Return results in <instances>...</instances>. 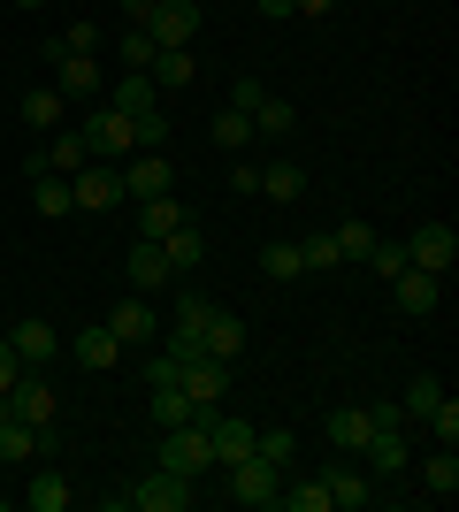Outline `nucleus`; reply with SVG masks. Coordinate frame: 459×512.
<instances>
[{"label": "nucleus", "instance_id": "nucleus-1", "mask_svg": "<svg viewBox=\"0 0 459 512\" xmlns=\"http://www.w3.org/2000/svg\"><path fill=\"white\" fill-rule=\"evenodd\" d=\"M207 413H215V406H192V421H176L169 436H161V467H169V474H192V482H199V474L215 467V444H207Z\"/></svg>", "mask_w": 459, "mask_h": 512}, {"label": "nucleus", "instance_id": "nucleus-2", "mask_svg": "<svg viewBox=\"0 0 459 512\" xmlns=\"http://www.w3.org/2000/svg\"><path fill=\"white\" fill-rule=\"evenodd\" d=\"M192 474H169V467H153L146 482H138V490H123L115 497V505H138V512H192Z\"/></svg>", "mask_w": 459, "mask_h": 512}, {"label": "nucleus", "instance_id": "nucleus-3", "mask_svg": "<svg viewBox=\"0 0 459 512\" xmlns=\"http://www.w3.org/2000/svg\"><path fill=\"white\" fill-rule=\"evenodd\" d=\"M46 62H54V92H62V100H92V92H100L92 54H77L69 39H46Z\"/></svg>", "mask_w": 459, "mask_h": 512}, {"label": "nucleus", "instance_id": "nucleus-4", "mask_svg": "<svg viewBox=\"0 0 459 512\" xmlns=\"http://www.w3.org/2000/svg\"><path fill=\"white\" fill-rule=\"evenodd\" d=\"M138 23H146L153 46H192L199 39V0H153Z\"/></svg>", "mask_w": 459, "mask_h": 512}, {"label": "nucleus", "instance_id": "nucleus-5", "mask_svg": "<svg viewBox=\"0 0 459 512\" xmlns=\"http://www.w3.org/2000/svg\"><path fill=\"white\" fill-rule=\"evenodd\" d=\"M69 192H77L85 214H108V207H123V169L115 161H85V169L69 176Z\"/></svg>", "mask_w": 459, "mask_h": 512}, {"label": "nucleus", "instance_id": "nucleus-6", "mask_svg": "<svg viewBox=\"0 0 459 512\" xmlns=\"http://www.w3.org/2000/svg\"><path fill=\"white\" fill-rule=\"evenodd\" d=\"M406 260H414V268H429V276H452L459 230H452V222H421V230L406 237Z\"/></svg>", "mask_w": 459, "mask_h": 512}, {"label": "nucleus", "instance_id": "nucleus-7", "mask_svg": "<svg viewBox=\"0 0 459 512\" xmlns=\"http://www.w3.org/2000/svg\"><path fill=\"white\" fill-rule=\"evenodd\" d=\"M276 490H284V467H268L261 451H245L238 467H230V497L238 505H276Z\"/></svg>", "mask_w": 459, "mask_h": 512}, {"label": "nucleus", "instance_id": "nucleus-8", "mask_svg": "<svg viewBox=\"0 0 459 512\" xmlns=\"http://www.w3.org/2000/svg\"><path fill=\"white\" fill-rule=\"evenodd\" d=\"M115 169H123V199H161V192H176L169 153H131V161H115Z\"/></svg>", "mask_w": 459, "mask_h": 512}, {"label": "nucleus", "instance_id": "nucleus-9", "mask_svg": "<svg viewBox=\"0 0 459 512\" xmlns=\"http://www.w3.org/2000/svg\"><path fill=\"white\" fill-rule=\"evenodd\" d=\"M207 314H215V299L176 291V314H169V352H176V360H192V352H199V337H207Z\"/></svg>", "mask_w": 459, "mask_h": 512}, {"label": "nucleus", "instance_id": "nucleus-10", "mask_svg": "<svg viewBox=\"0 0 459 512\" xmlns=\"http://www.w3.org/2000/svg\"><path fill=\"white\" fill-rule=\"evenodd\" d=\"M8 413H16V421H31V428H46L54 413H62V406H54V383H46L39 367H23L16 383H8Z\"/></svg>", "mask_w": 459, "mask_h": 512}, {"label": "nucleus", "instance_id": "nucleus-11", "mask_svg": "<svg viewBox=\"0 0 459 512\" xmlns=\"http://www.w3.org/2000/svg\"><path fill=\"white\" fill-rule=\"evenodd\" d=\"M85 138H92V161H131V153H138V138H131V115H115V107L85 115Z\"/></svg>", "mask_w": 459, "mask_h": 512}, {"label": "nucleus", "instance_id": "nucleus-12", "mask_svg": "<svg viewBox=\"0 0 459 512\" xmlns=\"http://www.w3.org/2000/svg\"><path fill=\"white\" fill-rule=\"evenodd\" d=\"M8 352H16L23 367H54V352H62V329H54V321H16V329H8Z\"/></svg>", "mask_w": 459, "mask_h": 512}, {"label": "nucleus", "instance_id": "nucleus-13", "mask_svg": "<svg viewBox=\"0 0 459 512\" xmlns=\"http://www.w3.org/2000/svg\"><path fill=\"white\" fill-rule=\"evenodd\" d=\"M253 428L261 421H238V413H207V444H215V467H238L245 451H253Z\"/></svg>", "mask_w": 459, "mask_h": 512}, {"label": "nucleus", "instance_id": "nucleus-14", "mask_svg": "<svg viewBox=\"0 0 459 512\" xmlns=\"http://www.w3.org/2000/svg\"><path fill=\"white\" fill-rule=\"evenodd\" d=\"M123 268H131V291H138V299H153V291H169V283H176L169 253H161L153 237H138V245H131V260H123Z\"/></svg>", "mask_w": 459, "mask_h": 512}, {"label": "nucleus", "instance_id": "nucleus-15", "mask_svg": "<svg viewBox=\"0 0 459 512\" xmlns=\"http://www.w3.org/2000/svg\"><path fill=\"white\" fill-rule=\"evenodd\" d=\"M391 299H398V314H429V306L444 299V276H429V268H414V260H406V268L391 276Z\"/></svg>", "mask_w": 459, "mask_h": 512}, {"label": "nucleus", "instance_id": "nucleus-16", "mask_svg": "<svg viewBox=\"0 0 459 512\" xmlns=\"http://www.w3.org/2000/svg\"><path fill=\"white\" fill-rule=\"evenodd\" d=\"M176 383H184V398H192V406H222V390H230V367H222V360H207V352H192Z\"/></svg>", "mask_w": 459, "mask_h": 512}, {"label": "nucleus", "instance_id": "nucleus-17", "mask_svg": "<svg viewBox=\"0 0 459 512\" xmlns=\"http://www.w3.org/2000/svg\"><path fill=\"white\" fill-rule=\"evenodd\" d=\"M108 107L115 115H161V85H153L146 69H123V77L108 85Z\"/></svg>", "mask_w": 459, "mask_h": 512}, {"label": "nucleus", "instance_id": "nucleus-18", "mask_svg": "<svg viewBox=\"0 0 459 512\" xmlns=\"http://www.w3.org/2000/svg\"><path fill=\"white\" fill-rule=\"evenodd\" d=\"M153 329H161V321H153V306L138 299V291L123 306H108V337L123 344V352H131V344H153Z\"/></svg>", "mask_w": 459, "mask_h": 512}, {"label": "nucleus", "instance_id": "nucleus-19", "mask_svg": "<svg viewBox=\"0 0 459 512\" xmlns=\"http://www.w3.org/2000/svg\"><path fill=\"white\" fill-rule=\"evenodd\" d=\"M199 352H207V360H245V321L230 314V306H215V314H207V337H199Z\"/></svg>", "mask_w": 459, "mask_h": 512}, {"label": "nucleus", "instance_id": "nucleus-20", "mask_svg": "<svg viewBox=\"0 0 459 512\" xmlns=\"http://www.w3.org/2000/svg\"><path fill=\"white\" fill-rule=\"evenodd\" d=\"M85 161H92V138H85V123H77V130H46V169H54V176H77V169H85Z\"/></svg>", "mask_w": 459, "mask_h": 512}, {"label": "nucleus", "instance_id": "nucleus-21", "mask_svg": "<svg viewBox=\"0 0 459 512\" xmlns=\"http://www.w3.org/2000/svg\"><path fill=\"white\" fill-rule=\"evenodd\" d=\"M360 451H368V474H375V482H391V474L414 467V451H406V436H398V428H375Z\"/></svg>", "mask_w": 459, "mask_h": 512}, {"label": "nucleus", "instance_id": "nucleus-22", "mask_svg": "<svg viewBox=\"0 0 459 512\" xmlns=\"http://www.w3.org/2000/svg\"><path fill=\"white\" fill-rule=\"evenodd\" d=\"M184 222H192V207H184L176 192H161V199H138V237H153V245H161L169 230H184Z\"/></svg>", "mask_w": 459, "mask_h": 512}, {"label": "nucleus", "instance_id": "nucleus-23", "mask_svg": "<svg viewBox=\"0 0 459 512\" xmlns=\"http://www.w3.org/2000/svg\"><path fill=\"white\" fill-rule=\"evenodd\" d=\"M16 115H23L31 130H62V123H69V100H62L54 85H31V92L16 100Z\"/></svg>", "mask_w": 459, "mask_h": 512}, {"label": "nucleus", "instance_id": "nucleus-24", "mask_svg": "<svg viewBox=\"0 0 459 512\" xmlns=\"http://www.w3.org/2000/svg\"><path fill=\"white\" fill-rule=\"evenodd\" d=\"M192 69H199V54H192V46H161V54L146 62V77H153L161 92H184V85H192Z\"/></svg>", "mask_w": 459, "mask_h": 512}, {"label": "nucleus", "instance_id": "nucleus-25", "mask_svg": "<svg viewBox=\"0 0 459 512\" xmlns=\"http://www.w3.org/2000/svg\"><path fill=\"white\" fill-rule=\"evenodd\" d=\"M322 482H329V505H345V512L375 505V474H360V467H329Z\"/></svg>", "mask_w": 459, "mask_h": 512}, {"label": "nucleus", "instance_id": "nucleus-26", "mask_svg": "<svg viewBox=\"0 0 459 512\" xmlns=\"http://www.w3.org/2000/svg\"><path fill=\"white\" fill-rule=\"evenodd\" d=\"M291 130H299V107L261 92V100H253V138H291Z\"/></svg>", "mask_w": 459, "mask_h": 512}, {"label": "nucleus", "instance_id": "nucleus-27", "mask_svg": "<svg viewBox=\"0 0 459 512\" xmlns=\"http://www.w3.org/2000/svg\"><path fill=\"white\" fill-rule=\"evenodd\" d=\"M31 207H39L46 222H62V214H77V192H69L54 169H39V176H31Z\"/></svg>", "mask_w": 459, "mask_h": 512}, {"label": "nucleus", "instance_id": "nucleus-28", "mask_svg": "<svg viewBox=\"0 0 459 512\" xmlns=\"http://www.w3.org/2000/svg\"><path fill=\"white\" fill-rule=\"evenodd\" d=\"M322 436H329L337 451H360V444L375 436V421H368V406H345V413H329V421H322Z\"/></svg>", "mask_w": 459, "mask_h": 512}, {"label": "nucleus", "instance_id": "nucleus-29", "mask_svg": "<svg viewBox=\"0 0 459 512\" xmlns=\"http://www.w3.org/2000/svg\"><path fill=\"white\" fill-rule=\"evenodd\" d=\"M23 505H31V512H69V474L39 467V474H31V490H23Z\"/></svg>", "mask_w": 459, "mask_h": 512}, {"label": "nucleus", "instance_id": "nucleus-30", "mask_svg": "<svg viewBox=\"0 0 459 512\" xmlns=\"http://www.w3.org/2000/svg\"><path fill=\"white\" fill-rule=\"evenodd\" d=\"M276 505H291V512H337V505H329V482H322V474H299V482L284 474Z\"/></svg>", "mask_w": 459, "mask_h": 512}, {"label": "nucleus", "instance_id": "nucleus-31", "mask_svg": "<svg viewBox=\"0 0 459 512\" xmlns=\"http://www.w3.org/2000/svg\"><path fill=\"white\" fill-rule=\"evenodd\" d=\"M161 253H169V268H176V276H192L199 260H207V237H199V222H184V230H169V237H161Z\"/></svg>", "mask_w": 459, "mask_h": 512}, {"label": "nucleus", "instance_id": "nucleus-32", "mask_svg": "<svg viewBox=\"0 0 459 512\" xmlns=\"http://www.w3.org/2000/svg\"><path fill=\"white\" fill-rule=\"evenodd\" d=\"M261 276L268 283H299L306 268H299V237H268L261 245Z\"/></svg>", "mask_w": 459, "mask_h": 512}, {"label": "nucleus", "instance_id": "nucleus-33", "mask_svg": "<svg viewBox=\"0 0 459 512\" xmlns=\"http://www.w3.org/2000/svg\"><path fill=\"white\" fill-rule=\"evenodd\" d=\"M0 459H8V467L39 459V428H31V421H16V413H0Z\"/></svg>", "mask_w": 459, "mask_h": 512}, {"label": "nucleus", "instance_id": "nucleus-34", "mask_svg": "<svg viewBox=\"0 0 459 512\" xmlns=\"http://www.w3.org/2000/svg\"><path fill=\"white\" fill-rule=\"evenodd\" d=\"M329 245H337V260H368L383 237H375V222H360V214H352V222H337V230H329Z\"/></svg>", "mask_w": 459, "mask_h": 512}, {"label": "nucleus", "instance_id": "nucleus-35", "mask_svg": "<svg viewBox=\"0 0 459 512\" xmlns=\"http://www.w3.org/2000/svg\"><path fill=\"white\" fill-rule=\"evenodd\" d=\"M299 192H306L299 161H268V169H261V199H299Z\"/></svg>", "mask_w": 459, "mask_h": 512}, {"label": "nucleus", "instance_id": "nucleus-36", "mask_svg": "<svg viewBox=\"0 0 459 512\" xmlns=\"http://www.w3.org/2000/svg\"><path fill=\"white\" fill-rule=\"evenodd\" d=\"M253 451H261L268 467H284V474H291V459H299V436H291V428H253Z\"/></svg>", "mask_w": 459, "mask_h": 512}, {"label": "nucleus", "instance_id": "nucleus-37", "mask_svg": "<svg viewBox=\"0 0 459 512\" xmlns=\"http://www.w3.org/2000/svg\"><path fill=\"white\" fill-rule=\"evenodd\" d=\"M77 360H85V367H115V360H123V344L108 337V321H100V329H77Z\"/></svg>", "mask_w": 459, "mask_h": 512}, {"label": "nucleus", "instance_id": "nucleus-38", "mask_svg": "<svg viewBox=\"0 0 459 512\" xmlns=\"http://www.w3.org/2000/svg\"><path fill=\"white\" fill-rule=\"evenodd\" d=\"M215 146L222 153H245V146H253V115H245V107H222V115H215Z\"/></svg>", "mask_w": 459, "mask_h": 512}, {"label": "nucleus", "instance_id": "nucleus-39", "mask_svg": "<svg viewBox=\"0 0 459 512\" xmlns=\"http://www.w3.org/2000/svg\"><path fill=\"white\" fill-rule=\"evenodd\" d=\"M421 490H429V497H459V459H452V444L421 467Z\"/></svg>", "mask_w": 459, "mask_h": 512}, {"label": "nucleus", "instance_id": "nucleus-40", "mask_svg": "<svg viewBox=\"0 0 459 512\" xmlns=\"http://www.w3.org/2000/svg\"><path fill=\"white\" fill-rule=\"evenodd\" d=\"M153 421H161V428L192 421V398H184V383H153Z\"/></svg>", "mask_w": 459, "mask_h": 512}, {"label": "nucleus", "instance_id": "nucleus-41", "mask_svg": "<svg viewBox=\"0 0 459 512\" xmlns=\"http://www.w3.org/2000/svg\"><path fill=\"white\" fill-rule=\"evenodd\" d=\"M437 398H444V383H437V375H414V383H406V398H398V413L429 421V406H437Z\"/></svg>", "mask_w": 459, "mask_h": 512}, {"label": "nucleus", "instance_id": "nucleus-42", "mask_svg": "<svg viewBox=\"0 0 459 512\" xmlns=\"http://www.w3.org/2000/svg\"><path fill=\"white\" fill-rule=\"evenodd\" d=\"M299 268H306V276H329V268H345V260H337L329 237H299Z\"/></svg>", "mask_w": 459, "mask_h": 512}, {"label": "nucleus", "instance_id": "nucleus-43", "mask_svg": "<svg viewBox=\"0 0 459 512\" xmlns=\"http://www.w3.org/2000/svg\"><path fill=\"white\" fill-rule=\"evenodd\" d=\"M153 54H161V46L146 39V23H131V31H123V62H131V69H146Z\"/></svg>", "mask_w": 459, "mask_h": 512}, {"label": "nucleus", "instance_id": "nucleus-44", "mask_svg": "<svg viewBox=\"0 0 459 512\" xmlns=\"http://www.w3.org/2000/svg\"><path fill=\"white\" fill-rule=\"evenodd\" d=\"M429 428H437V444H459V406H452V398L429 406Z\"/></svg>", "mask_w": 459, "mask_h": 512}, {"label": "nucleus", "instance_id": "nucleus-45", "mask_svg": "<svg viewBox=\"0 0 459 512\" xmlns=\"http://www.w3.org/2000/svg\"><path fill=\"white\" fill-rule=\"evenodd\" d=\"M368 268H375V276H383V283H391L398 268H406V245H375V253H368Z\"/></svg>", "mask_w": 459, "mask_h": 512}, {"label": "nucleus", "instance_id": "nucleus-46", "mask_svg": "<svg viewBox=\"0 0 459 512\" xmlns=\"http://www.w3.org/2000/svg\"><path fill=\"white\" fill-rule=\"evenodd\" d=\"M176 375H184V360H176V352H153V360H146V390H153V383H176Z\"/></svg>", "mask_w": 459, "mask_h": 512}, {"label": "nucleus", "instance_id": "nucleus-47", "mask_svg": "<svg viewBox=\"0 0 459 512\" xmlns=\"http://www.w3.org/2000/svg\"><path fill=\"white\" fill-rule=\"evenodd\" d=\"M16 375H23V360L8 352V337H0V398H8V383H16Z\"/></svg>", "mask_w": 459, "mask_h": 512}, {"label": "nucleus", "instance_id": "nucleus-48", "mask_svg": "<svg viewBox=\"0 0 459 512\" xmlns=\"http://www.w3.org/2000/svg\"><path fill=\"white\" fill-rule=\"evenodd\" d=\"M261 16H268V23H284V16H299V0H261Z\"/></svg>", "mask_w": 459, "mask_h": 512}, {"label": "nucleus", "instance_id": "nucleus-49", "mask_svg": "<svg viewBox=\"0 0 459 512\" xmlns=\"http://www.w3.org/2000/svg\"><path fill=\"white\" fill-rule=\"evenodd\" d=\"M329 8H337V0H299V16H329Z\"/></svg>", "mask_w": 459, "mask_h": 512}, {"label": "nucleus", "instance_id": "nucleus-50", "mask_svg": "<svg viewBox=\"0 0 459 512\" xmlns=\"http://www.w3.org/2000/svg\"><path fill=\"white\" fill-rule=\"evenodd\" d=\"M16 8H46V0H16Z\"/></svg>", "mask_w": 459, "mask_h": 512}, {"label": "nucleus", "instance_id": "nucleus-51", "mask_svg": "<svg viewBox=\"0 0 459 512\" xmlns=\"http://www.w3.org/2000/svg\"><path fill=\"white\" fill-rule=\"evenodd\" d=\"M0 413H8V398H0Z\"/></svg>", "mask_w": 459, "mask_h": 512}]
</instances>
